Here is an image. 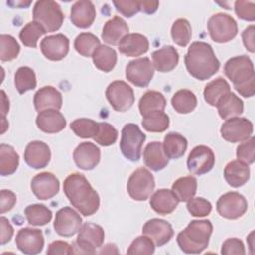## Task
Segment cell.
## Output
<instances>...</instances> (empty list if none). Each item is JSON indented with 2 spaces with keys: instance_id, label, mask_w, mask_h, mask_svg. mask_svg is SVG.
<instances>
[{
  "instance_id": "obj_1",
  "label": "cell",
  "mask_w": 255,
  "mask_h": 255,
  "mask_svg": "<svg viewBox=\"0 0 255 255\" xmlns=\"http://www.w3.org/2000/svg\"><path fill=\"white\" fill-rule=\"evenodd\" d=\"M63 190L70 203L84 216H90L100 207V196L81 173H71L63 183Z\"/></svg>"
},
{
  "instance_id": "obj_2",
  "label": "cell",
  "mask_w": 255,
  "mask_h": 255,
  "mask_svg": "<svg viewBox=\"0 0 255 255\" xmlns=\"http://www.w3.org/2000/svg\"><path fill=\"white\" fill-rule=\"evenodd\" d=\"M184 64L187 72L199 81L208 80L220 67L212 47L201 41L191 43L184 57Z\"/></svg>"
},
{
  "instance_id": "obj_3",
  "label": "cell",
  "mask_w": 255,
  "mask_h": 255,
  "mask_svg": "<svg viewBox=\"0 0 255 255\" xmlns=\"http://www.w3.org/2000/svg\"><path fill=\"white\" fill-rule=\"evenodd\" d=\"M224 74L241 96L245 98L254 96L255 72L249 57L241 55L230 58L224 65Z\"/></svg>"
},
{
  "instance_id": "obj_4",
  "label": "cell",
  "mask_w": 255,
  "mask_h": 255,
  "mask_svg": "<svg viewBox=\"0 0 255 255\" xmlns=\"http://www.w3.org/2000/svg\"><path fill=\"white\" fill-rule=\"evenodd\" d=\"M213 226L210 220H192L178 233L177 244L181 251L186 254H199L209 243Z\"/></svg>"
},
{
  "instance_id": "obj_5",
  "label": "cell",
  "mask_w": 255,
  "mask_h": 255,
  "mask_svg": "<svg viewBox=\"0 0 255 255\" xmlns=\"http://www.w3.org/2000/svg\"><path fill=\"white\" fill-rule=\"evenodd\" d=\"M33 19L39 23L46 32L58 31L63 22L64 14L60 5L52 0L37 1L33 8Z\"/></svg>"
},
{
  "instance_id": "obj_6",
  "label": "cell",
  "mask_w": 255,
  "mask_h": 255,
  "mask_svg": "<svg viewBox=\"0 0 255 255\" xmlns=\"http://www.w3.org/2000/svg\"><path fill=\"white\" fill-rule=\"evenodd\" d=\"M145 134L135 124H127L122 129L120 148L123 155L132 161H138L141 155V148L145 141Z\"/></svg>"
},
{
  "instance_id": "obj_7",
  "label": "cell",
  "mask_w": 255,
  "mask_h": 255,
  "mask_svg": "<svg viewBox=\"0 0 255 255\" xmlns=\"http://www.w3.org/2000/svg\"><path fill=\"white\" fill-rule=\"evenodd\" d=\"M207 29L210 38L216 43L229 42L238 33L236 21L230 15L224 13L212 15L207 22Z\"/></svg>"
},
{
  "instance_id": "obj_8",
  "label": "cell",
  "mask_w": 255,
  "mask_h": 255,
  "mask_svg": "<svg viewBox=\"0 0 255 255\" xmlns=\"http://www.w3.org/2000/svg\"><path fill=\"white\" fill-rule=\"evenodd\" d=\"M155 186L154 177L145 167L135 169L129 176L127 184L128 195L136 201L146 200Z\"/></svg>"
},
{
  "instance_id": "obj_9",
  "label": "cell",
  "mask_w": 255,
  "mask_h": 255,
  "mask_svg": "<svg viewBox=\"0 0 255 255\" xmlns=\"http://www.w3.org/2000/svg\"><path fill=\"white\" fill-rule=\"evenodd\" d=\"M106 97L117 112H126L134 103L133 90L124 81L112 82L106 90Z\"/></svg>"
},
{
  "instance_id": "obj_10",
  "label": "cell",
  "mask_w": 255,
  "mask_h": 255,
  "mask_svg": "<svg viewBox=\"0 0 255 255\" xmlns=\"http://www.w3.org/2000/svg\"><path fill=\"white\" fill-rule=\"evenodd\" d=\"M253 132V124L246 118H229L220 128V133L223 139L231 143L247 140Z\"/></svg>"
},
{
  "instance_id": "obj_11",
  "label": "cell",
  "mask_w": 255,
  "mask_h": 255,
  "mask_svg": "<svg viewBox=\"0 0 255 255\" xmlns=\"http://www.w3.org/2000/svg\"><path fill=\"white\" fill-rule=\"evenodd\" d=\"M248 204L245 197L235 191L224 193L216 202V210L226 219H237L247 211Z\"/></svg>"
},
{
  "instance_id": "obj_12",
  "label": "cell",
  "mask_w": 255,
  "mask_h": 255,
  "mask_svg": "<svg viewBox=\"0 0 255 255\" xmlns=\"http://www.w3.org/2000/svg\"><path fill=\"white\" fill-rule=\"evenodd\" d=\"M154 67L147 57L128 62L126 67V78L136 87H147L153 77Z\"/></svg>"
},
{
  "instance_id": "obj_13",
  "label": "cell",
  "mask_w": 255,
  "mask_h": 255,
  "mask_svg": "<svg viewBox=\"0 0 255 255\" xmlns=\"http://www.w3.org/2000/svg\"><path fill=\"white\" fill-rule=\"evenodd\" d=\"M104 239L105 232L102 226L92 222H85L79 230L76 244L84 253L94 254L96 249L102 246Z\"/></svg>"
},
{
  "instance_id": "obj_14",
  "label": "cell",
  "mask_w": 255,
  "mask_h": 255,
  "mask_svg": "<svg viewBox=\"0 0 255 255\" xmlns=\"http://www.w3.org/2000/svg\"><path fill=\"white\" fill-rule=\"evenodd\" d=\"M82 226V217L70 206L59 209L54 220V229L60 236L71 237L79 232Z\"/></svg>"
},
{
  "instance_id": "obj_15",
  "label": "cell",
  "mask_w": 255,
  "mask_h": 255,
  "mask_svg": "<svg viewBox=\"0 0 255 255\" xmlns=\"http://www.w3.org/2000/svg\"><path fill=\"white\" fill-rule=\"evenodd\" d=\"M215 163V155L206 145H197L191 149L187 157L188 170L196 175L209 172Z\"/></svg>"
},
{
  "instance_id": "obj_16",
  "label": "cell",
  "mask_w": 255,
  "mask_h": 255,
  "mask_svg": "<svg viewBox=\"0 0 255 255\" xmlns=\"http://www.w3.org/2000/svg\"><path fill=\"white\" fill-rule=\"evenodd\" d=\"M16 246L24 254H39L44 247V236L40 229L25 227L18 231L16 235Z\"/></svg>"
},
{
  "instance_id": "obj_17",
  "label": "cell",
  "mask_w": 255,
  "mask_h": 255,
  "mask_svg": "<svg viewBox=\"0 0 255 255\" xmlns=\"http://www.w3.org/2000/svg\"><path fill=\"white\" fill-rule=\"evenodd\" d=\"M31 189L38 199L48 200L59 192L60 182L53 173L41 172L32 178Z\"/></svg>"
},
{
  "instance_id": "obj_18",
  "label": "cell",
  "mask_w": 255,
  "mask_h": 255,
  "mask_svg": "<svg viewBox=\"0 0 255 255\" xmlns=\"http://www.w3.org/2000/svg\"><path fill=\"white\" fill-rule=\"evenodd\" d=\"M70 41L63 34H56L45 37L40 44L41 52L51 61H61L69 53Z\"/></svg>"
},
{
  "instance_id": "obj_19",
  "label": "cell",
  "mask_w": 255,
  "mask_h": 255,
  "mask_svg": "<svg viewBox=\"0 0 255 255\" xmlns=\"http://www.w3.org/2000/svg\"><path fill=\"white\" fill-rule=\"evenodd\" d=\"M142 234L149 237L154 245L162 246L173 236L174 232L169 222L159 218H151L142 226Z\"/></svg>"
},
{
  "instance_id": "obj_20",
  "label": "cell",
  "mask_w": 255,
  "mask_h": 255,
  "mask_svg": "<svg viewBox=\"0 0 255 255\" xmlns=\"http://www.w3.org/2000/svg\"><path fill=\"white\" fill-rule=\"evenodd\" d=\"M73 158L79 168L83 170H92L100 162L101 150L95 143L84 141L75 148Z\"/></svg>"
},
{
  "instance_id": "obj_21",
  "label": "cell",
  "mask_w": 255,
  "mask_h": 255,
  "mask_svg": "<svg viewBox=\"0 0 255 255\" xmlns=\"http://www.w3.org/2000/svg\"><path fill=\"white\" fill-rule=\"evenodd\" d=\"M26 163L35 169H41L48 165L51 159V150L47 143L41 140L29 142L24 151Z\"/></svg>"
},
{
  "instance_id": "obj_22",
  "label": "cell",
  "mask_w": 255,
  "mask_h": 255,
  "mask_svg": "<svg viewBox=\"0 0 255 255\" xmlns=\"http://www.w3.org/2000/svg\"><path fill=\"white\" fill-rule=\"evenodd\" d=\"M71 21L81 29L91 27L96 19V9L89 0H80L73 4L71 8Z\"/></svg>"
},
{
  "instance_id": "obj_23",
  "label": "cell",
  "mask_w": 255,
  "mask_h": 255,
  "mask_svg": "<svg viewBox=\"0 0 255 255\" xmlns=\"http://www.w3.org/2000/svg\"><path fill=\"white\" fill-rule=\"evenodd\" d=\"M34 107L37 112L54 109L60 110L63 104L61 93L52 86H45L38 90L34 95Z\"/></svg>"
},
{
  "instance_id": "obj_24",
  "label": "cell",
  "mask_w": 255,
  "mask_h": 255,
  "mask_svg": "<svg viewBox=\"0 0 255 255\" xmlns=\"http://www.w3.org/2000/svg\"><path fill=\"white\" fill-rule=\"evenodd\" d=\"M38 128L46 133H56L63 130L67 125L65 117L54 109L40 112L36 118Z\"/></svg>"
},
{
  "instance_id": "obj_25",
  "label": "cell",
  "mask_w": 255,
  "mask_h": 255,
  "mask_svg": "<svg viewBox=\"0 0 255 255\" xmlns=\"http://www.w3.org/2000/svg\"><path fill=\"white\" fill-rule=\"evenodd\" d=\"M178 198L172 190L161 188L156 190L149 199L150 207L158 214L166 215L175 210L178 205Z\"/></svg>"
},
{
  "instance_id": "obj_26",
  "label": "cell",
  "mask_w": 255,
  "mask_h": 255,
  "mask_svg": "<svg viewBox=\"0 0 255 255\" xmlns=\"http://www.w3.org/2000/svg\"><path fill=\"white\" fill-rule=\"evenodd\" d=\"M118 46L120 53L128 57H137L147 52L149 43L145 36L138 33H132L126 35Z\"/></svg>"
},
{
  "instance_id": "obj_27",
  "label": "cell",
  "mask_w": 255,
  "mask_h": 255,
  "mask_svg": "<svg viewBox=\"0 0 255 255\" xmlns=\"http://www.w3.org/2000/svg\"><path fill=\"white\" fill-rule=\"evenodd\" d=\"M153 67L161 73L172 71L178 64L179 55L173 46H163L151 54Z\"/></svg>"
},
{
  "instance_id": "obj_28",
  "label": "cell",
  "mask_w": 255,
  "mask_h": 255,
  "mask_svg": "<svg viewBox=\"0 0 255 255\" xmlns=\"http://www.w3.org/2000/svg\"><path fill=\"white\" fill-rule=\"evenodd\" d=\"M128 34V26L127 22L119 17L115 16L106 22L102 32V39L105 43L116 46L122 41V39Z\"/></svg>"
},
{
  "instance_id": "obj_29",
  "label": "cell",
  "mask_w": 255,
  "mask_h": 255,
  "mask_svg": "<svg viewBox=\"0 0 255 255\" xmlns=\"http://www.w3.org/2000/svg\"><path fill=\"white\" fill-rule=\"evenodd\" d=\"M143 161L153 171L162 170L168 164V158L164 153L162 143L159 141L149 142L143 149Z\"/></svg>"
},
{
  "instance_id": "obj_30",
  "label": "cell",
  "mask_w": 255,
  "mask_h": 255,
  "mask_svg": "<svg viewBox=\"0 0 255 255\" xmlns=\"http://www.w3.org/2000/svg\"><path fill=\"white\" fill-rule=\"evenodd\" d=\"M250 177V169L248 164L238 159L228 162L224 168V178L232 187H240L244 185Z\"/></svg>"
},
{
  "instance_id": "obj_31",
  "label": "cell",
  "mask_w": 255,
  "mask_h": 255,
  "mask_svg": "<svg viewBox=\"0 0 255 255\" xmlns=\"http://www.w3.org/2000/svg\"><path fill=\"white\" fill-rule=\"evenodd\" d=\"M230 92V86L227 81L221 77H218L205 86L203 97L208 105L216 107L217 104Z\"/></svg>"
},
{
  "instance_id": "obj_32",
  "label": "cell",
  "mask_w": 255,
  "mask_h": 255,
  "mask_svg": "<svg viewBox=\"0 0 255 255\" xmlns=\"http://www.w3.org/2000/svg\"><path fill=\"white\" fill-rule=\"evenodd\" d=\"M165 107L166 100L164 96L157 91L145 92L138 102L139 113L142 117L153 112H163Z\"/></svg>"
},
{
  "instance_id": "obj_33",
  "label": "cell",
  "mask_w": 255,
  "mask_h": 255,
  "mask_svg": "<svg viewBox=\"0 0 255 255\" xmlns=\"http://www.w3.org/2000/svg\"><path fill=\"white\" fill-rule=\"evenodd\" d=\"M163 150L168 159H177L186 151L187 140L178 132H169L164 136Z\"/></svg>"
},
{
  "instance_id": "obj_34",
  "label": "cell",
  "mask_w": 255,
  "mask_h": 255,
  "mask_svg": "<svg viewBox=\"0 0 255 255\" xmlns=\"http://www.w3.org/2000/svg\"><path fill=\"white\" fill-rule=\"evenodd\" d=\"M93 63L97 69L103 72H111L117 64V53L116 51L107 46L100 45L92 55Z\"/></svg>"
},
{
  "instance_id": "obj_35",
  "label": "cell",
  "mask_w": 255,
  "mask_h": 255,
  "mask_svg": "<svg viewBox=\"0 0 255 255\" xmlns=\"http://www.w3.org/2000/svg\"><path fill=\"white\" fill-rule=\"evenodd\" d=\"M219 117L223 120L238 117L243 113V102L234 93L230 92L216 106Z\"/></svg>"
},
{
  "instance_id": "obj_36",
  "label": "cell",
  "mask_w": 255,
  "mask_h": 255,
  "mask_svg": "<svg viewBox=\"0 0 255 255\" xmlns=\"http://www.w3.org/2000/svg\"><path fill=\"white\" fill-rule=\"evenodd\" d=\"M19 165V154L13 146L1 143L0 144V174L7 176L13 174Z\"/></svg>"
},
{
  "instance_id": "obj_37",
  "label": "cell",
  "mask_w": 255,
  "mask_h": 255,
  "mask_svg": "<svg viewBox=\"0 0 255 255\" xmlns=\"http://www.w3.org/2000/svg\"><path fill=\"white\" fill-rule=\"evenodd\" d=\"M197 189V180L194 176H183L176 179L172 186L171 190L176 195L179 201L187 202L189 199H191Z\"/></svg>"
},
{
  "instance_id": "obj_38",
  "label": "cell",
  "mask_w": 255,
  "mask_h": 255,
  "mask_svg": "<svg viewBox=\"0 0 255 255\" xmlns=\"http://www.w3.org/2000/svg\"><path fill=\"white\" fill-rule=\"evenodd\" d=\"M171 105L178 114H188L196 108L197 99L194 93L189 90L182 89L172 96Z\"/></svg>"
},
{
  "instance_id": "obj_39",
  "label": "cell",
  "mask_w": 255,
  "mask_h": 255,
  "mask_svg": "<svg viewBox=\"0 0 255 255\" xmlns=\"http://www.w3.org/2000/svg\"><path fill=\"white\" fill-rule=\"evenodd\" d=\"M25 215L29 224L33 226H43L49 223L52 219L53 213L44 204H30L25 208Z\"/></svg>"
},
{
  "instance_id": "obj_40",
  "label": "cell",
  "mask_w": 255,
  "mask_h": 255,
  "mask_svg": "<svg viewBox=\"0 0 255 255\" xmlns=\"http://www.w3.org/2000/svg\"><path fill=\"white\" fill-rule=\"evenodd\" d=\"M14 84L19 94L34 90L37 86L35 72L29 67H20L15 73Z\"/></svg>"
},
{
  "instance_id": "obj_41",
  "label": "cell",
  "mask_w": 255,
  "mask_h": 255,
  "mask_svg": "<svg viewBox=\"0 0 255 255\" xmlns=\"http://www.w3.org/2000/svg\"><path fill=\"white\" fill-rule=\"evenodd\" d=\"M142 118L141 125L149 132H162L169 126V117L164 112H153Z\"/></svg>"
},
{
  "instance_id": "obj_42",
  "label": "cell",
  "mask_w": 255,
  "mask_h": 255,
  "mask_svg": "<svg viewBox=\"0 0 255 255\" xmlns=\"http://www.w3.org/2000/svg\"><path fill=\"white\" fill-rule=\"evenodd\" d=\"M47 32L45 29L37 22L32 21L27 23L19 33V38L24 46L30 48H36L38 40L41 36L45 35Z\"/></svg>"
},
{
  "instance_id": "obj_43",
  "label": "cell",
  "mask_w": 255,
  "mask_h": 255,
  "mask_svg": "<svg viewBox=\"0 0 255 255\" xmlns=\"http://www.w3.org/2000/svg\"><path fill=\"white\" fill-rule=\"evenodd\" d=\"M100 45L98 37L87 32L79 34L74 42L75 50L83 57H92L93 53Z\"/></svg>"
},
{
  "instance_id": "obj_44",
  "label": "cell",
  "mask_w": 255,
  "mask_h": 255,
  "mask_svg": "<svg viewBox=\"0 0 255 255\" xmlns=\"http://www.w3.org/2000/svg\"><path fill=\"white\" fill-rule=\"evenodd\" d=\"M192 35L191 26L186 19H177L171 27V37L173 42L180 46L185 47L190 42Z\"/></svg>"
},
{
  "instance_id": "obj_45",
  "label": "cell",
  "mask_w": 255,
  "mask_h": 255,
  "mask_svg": "<svg viewBox=\"0 0 255 255\" xmlns=\"http://www.w3.org/2000/svg\"><path fill=\"white\" fill-rule=\"evenodd\" d=\"M71 129L82 138H94L99 129V123L91 119H77L70 124Z\"/></svg>"
},
{
  "instance_id": "obj_46",
  "label": "cell",
  "mask_w": 255,
  "mask_h": 255,
  "mask_svg": "<svg viewBox=\"0 0 255 255\" xmlns=\"http://www.w3.org/2000/svg\"><path fill=\"white\" fill-rule=\"evenodd\" d=\"M20 52V46L16 39L11 35L2 34L0 36V59L8 62L16 59Z\"/></svg>"
},
{
  "instance_id": "obj_47",
  "label": "cell",
  "mask_w": 255,
  "mask_h": 255,
  "mask_svg": "<svg viewBox=\"0 0 255 255\" xmlns=\"http://www.w3.org/2000/svg\"><path fill=\"white\" fill-rule=\"evenodd\" d=\"M118 139V130L109 123H99V129L94 140L103 146L114 144Z\"/></svg>"
},
{
  "instance_id": "obj_48",
  "label": "cell",
  "mask_w": 255,
  "mask_h": 255,
  "mask_svg": "<svg viewBox=\"0 0 255 255\" xmlns=\"http://www.w3.org/2000/svg\"><path fill=\"white\" fill-rule=\"evenodd\" d=\"M186 207L188 212L194 217L207 216L212 209L211 203L203 197H192L187 201Z\"/></svg>"
},
{
  "instance_id": "obj_49",
  "label": "cell",
  "mask_w": 255,
  "mask_h": 255,
  "mask_svg": "<svg viewBox=\"0 0 255 255\" xmlns=\"http://www.w3.org/2000/svg\"><path fill=\"white\" fill-rule=\"evenodd\" d=\"M154 252V243L153 241L145 236H138L136 237L129 245L127 253L128 254H152Z\"/></svg>"
},
{
  "instance_id": "obj_50",
  "label": "cell",
  "mask_w": 255,
  "mask_h": 255,
  "mask_svg": "<svg viewBox=\"0 0 255 255\" xmlns=\"http://www.w3.org/2000/svg\"><path fill=\"white\" fill-rule=\"evenodd\" d=\"M255 153V139L250 136L247 140L243 141L236 148V156L238 160L243 161L246 164H251L254 162Z\"/></svg>"
},
{
  "instance_id": "obj_51",
  "label": "cell",
  "mask_w": 255,
  "mask_h": 255,
  "mask_svg": "<svg viewBox=\"0 0 255 255\" xmlns=\"http://www.w3.org/2000/svg\"><path fill=\"white\" fill-rule=\"evenodd\" d=\"M234 11L238 18L253 22L255 20V3L253 1L238 0L234 3Z\"/></svg>"
},
{
  "instance_id": "obj_52",
  "label": "cell",
  "mask_w": 255,
  "mask_h": 255,
  "mask_svg": "<svg viewBox=\"0 0 255 255\" xmlns=\"http://www.w3.org/2000/svg\"><path fill=\"white\" fill-rule=\"evenodd\" d=\"M113 4H114L116 10L127 18H130L133 15H135L137 12L140 11L139 1L120 0V1H113Z\"/></svg>"
},
{
  "instance_id": "obj_53",
  "label": "cell",
  "mask_w": 255,
  "mask_h": 255,
  "mask_svg": "<svg viewBox=\"0 0 255 255\" xmlns=\"http://www.w3.org/2000/svg\"><path fill=\"white\" fill-rule=\"evenodd\" d=\"M221 254H223V255H244L245 254L244 244L238 238H228L222 244Z\"/></svg>"
},
{
  "instance_id": "obj_54",
  "label": "cell",
  "mask_w": 255,
  "mask_h": 255,
  "mask_svg": "<svg viewBox=\"0 0 255 255\" xmlns=\"http://www.w3.org/2000/svg\"><path fill=\"white\" fill-rule=\"evenodd\" d=\"M73 246L66 241L56 240L50 243L47 249L48 255H70L73 254Z\"/></svg>"
},
{
  "instance_id": "obj_55",
  "label": "cell",
  "mask_w": 255,
  "mask_h": 255,
  "mask_svg": "<svg viewBox=\"0 0 255 255\" xmlns=\"http://www.w3.org/2000/svg\"><path fill=\"white\" fill-rule=\"evenodd\" d=\"M17 197L16 194L7 189H2L0 192V212L1 214L11 210L16 204Z\"/></svg>"
},
{
  "instance_id": "obj_56",
  "label": "cell",
  "mask_w": 255,
  "mask_h": 255,
  "mask_svg": "<svg viewBox=\"0 0 255 255\" xmlns=\"http://www.w3.org/2000/svg\"><path fill=\"white\" fill-rule=\"evenodd\" d=\"M254 25H250L242 32V41L243 44L250 53L255 52V42H254Z\"/></svg>"
},
{
  "instance_id": "obj_57",
  "label": "cell",
  "mask_w": 255,
  "mask_h": 255,
  "mask_svg": "<svg viewBox=\"0 0 255 255\" xmlns=\"http://www.w3.org/2000/svg\"><path fill=\"white\" fill-rule=\"evenodd\" d=\"M0 220H1V244L4 245L11 240L14 234V229L10 221L6 217L1 216Z\"/></svg>"
},
{
  "instance_id": "obj_58",
  "label": "cell",
  "mask_w": 255,
  "mask_h": 255,
  "mask_svg": "<svg viewBox=\"0 0 255 255\" xmlns=\"http://www.w3.org/2000/svg\"><path fill=\"white\" fill-rule=\"evenodd\" d=\"M158 1H139L140 11L145 14H153L158 8Z\"/></svg>"
},
{
  "instance_id": "obj_59",
  "label": "cell",
  "mask_w": 255,
  "mask_h": 255,
  "mask_svg": "<svg viewBox=\"0 0 255 255\" xmlns=\"http://www.w3.org/2000/svg\"><path fill=\"white\" fill-rule=\"evenodd\" d=\"M7 4H9V5H11V6H13L14 4H15V6H18V5H22V7L23 8H26V7H28L30 4H31V1H28V2H7Z\"/></svg>"
}]
</instances>
